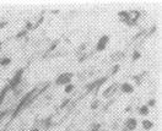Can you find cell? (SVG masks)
I'll list each match as a JSON object with an SVG mask.
<instances>
[{"label":"cell","instance_id":"6da1fadb","mask_svg":"<svg viewBox=\"0 0 162 131\" xmlns=\"http://www.w3.org/2000/svg\"><path fill=\"white\" fill-rule=\"evenodd\" d=\"M39 92H41V89H39V88H35V89H32V91H30L28 93H26L25 96H23L22 99L20 101V103L17 104V107H16V109H15V112H14L12 115L16 117V115H17V114H19L22 109L27 108L28 105H30L32 102H33L35 98L39 94Z\"/></svg>","mask_w":162,"mask_h":131},{"label":"cell","instance_id":"7a4b0ae2","mask_svg":"<svg viewBox=\"0 0 162 131\" xmlns=\"http://www.w3.org/2000/svg\"><path fill=\"white\" fill-rule=\"evenodd\" d=\"M72 77H74V73H72V72H63L55 78L54 83L56 86H67V85L71 83Z\"/></svg>","mask_w":162,"mask_h":131},{"label":"cell","instance_id":"3957f363","mask_svg":"<svg viewBox=\"0 0 162 131\" xmlns=\"http://www.w3.org/2000/svg\"><path fill=\"white\" fill-rule=\"evenodd\" d=\"M22 75H23V69L19 70L17 72L15 73V76L12 77V80L10 81V83L7 85V87H9V89H16L20 83H21V81H22Z\"/></svg>","mask_w":162,"mask_h":131},{"label":"cell","instance_id":"277c9868","mask_svg":"<svg viewBox=\"0 0 162 131\" xmlns=\"http://www.w3.org/2000/svg\"><path fill=\"white\" fill-rule=\"evenodd\" d=\"M108 43H109V36H108V35H103V36L98 39L97 44H96V50H97V52L104 50V49L107 48Z\"/></svg>","mask_w":162,"mask_h":131},{"label":"cell","instance_id":"5b68a950","mask_svg":"<svg viewBox=\"0 0 162 131\" xmlns=\"http://www.w3.org/2000/svg\"><path fill=\"white\" fill-rule=\"evenodd\" d=\"M119 88V85L118 83H112V85H109L104 91L102 92V97L103 98H109V97H112L113 94H114L116 92H117V89Z\"/></svg>","mask_w":162,"mask_h":131},{"label":"cell","instance_id":"8992f818","mask_svg":"<svg viewBox=\"0 0 162 131\" xmlns=\"http://www.w3.org/2000/svg\"><path fill=\"white\" fill-rule=\"evenodd\" d=\"M140 17V12L137 10H132V11H128V20L125 23L128 24H134Z\"/></svg>","mask_w":162,"mask_h":131},{"label":"cell","instance_id":"52a82bcc","mask_svg":"<svg viewBox=\"0 0 162 131\" xmlns=\"http://www.w3.org/2000/svg\"><path fill=\"white\" fill-rule=\"evenodd\" d=\"M119 89L124 94H132L134 92V86L130 82H123L122 85H119Z\"/></svg>","mask_w":162,"mask_h":131},{"label":"cell","instance_id":"ba28073f","mask_svg":"<svg viewBox=\"0 0 162 131\" xmlns=\"http://www.w3.org/2000/svg\"><path fill=\"white\" fill-rule=\"evenodd\" d=\"M127 131H134L137 127V120L135 118H128L124 122Z\"/></svg>","mask_w":162,"mask_h":131},{"label":"cell","instance_id":"9c48e42d","mask_svg":"<svg viewBox=\"0 0 162 131\" xmlns=\"http://www.w3.org/2000/svg\"><path fill=\"white\" fill-rule=\"evenodd\" d=\"M106 81V77L104 78H98V80H96V81H93V82H91V83H88L87 85V87H86V89H87V92H90V91H93V89H96V88H98L100 86H102V83Z\"/></svg>","mask_w":162,"mask_h":131},{"label":"cell","instance_id":"30bf717a","mask_svg":"<svg viewBox=\"0 0 162 131\" xmlns=\"http://www.w3.org/2000/svg\"><path fill=\"white\" fill-rule=\"evenodd\" d=\"M153 121H151V120H148V119H145V120H142L141 121V126H142V129L145 130V131H150L152 127H153Z\"/></svg>","mask_w":162,"mask_h":131},{"label":"cell","instance_id":"8fae6325","mask_svg":"<svg viewBox=\"0 0 162 131\" xmlns=\"http://www.w3.org/2000/svg\"><path fill=\"white\" fill-rule=\"evenodd\" d=\"M149 112H150V108L148 105H141V107H139V109H137V113H139V115H141V117L149 115Z\"/></svg>","mask_w":162,"mask_h":131},{"label":"cell","instance_id":"7c38bea8","mask_svg":"<svg viewBox=\"0 0 162 131\" xmlns=\"http://www.w3.org/2000/svg\"><path fill=\"white\" fill-rule=\"evenodd\" d=\"M118 16H119V20L120 21L127 22V20H128V11H119Z\"/></svg>","mask_w":162,"mask_h":131},{"label":"cell","instance_id":"4fadbf2b","mask_svg":"<svg viewBox=\"0 0 162 131\" xmlns=\"http://www.w3.org/2000/svg\"><path fill=\"white\" fill-rule=\"evenodd\" d=\"M10 63H11L10 58H6V56H4V58H0V66H7Z\"/></svg>","mask_w":162,"mask_h":131},{"label":"cell","instance_id":"5bb4252c","mask_svg":"<svg viewBox=\"0 0 162 131\" xmlns=\"http://www.w3.org/2000/svg\"><path fill=\"white\" fill-rule=\"evenodd\" d=\"M75 89V86L72 85V83H69V85H67L65 87H64V92H65L67 94H69V93H71L72 91Z\"/></svg>","mask_w":162,"mask_h":131},{"label":"cell","instance_id":"9a60e30c","mask_svg":"<svg viewBox=\"0 0 162 131\" xmlns=\"http://www.w3.org/2000/svg\"><path fill=\"white\" fill-rule=\"evenodd\" d=\"M91 131H101V125L95 122V124H92V126H91Z\"/></svg>","mask_w":162,"mask_h":131},{"label":"cell","instance_id":"2e32d148","mask_svg":"<svg viewBox=\"0 0 162 131\" xmlns=\"http://www.w3.org/2000/svg\"><path fill=\"white\" fill-rule=\"evenodd\" d=\"M98 104H100V101L98 99H95L91 103V109H97V108H98Z\"/></svg>","mask_w":162,"mask_h":131},{"label":"cell","instance_id":"e0dca14e","mask_svg":"<svg viewBox=\"0 0 162 131\" xmlns=\"http://www.w3.org/2000/svg\"><path fill=\"white\" fill-rule=\"evenodd\" d=\"M140 56H141V54L137 52V50H135V52L133 53V60L135 61V60H137V59H140Z\"/></svg>","mask_w":162,"mask_h":131},{"label":"cell","instance_id":"ac0fdd59","mask_svg":"<svg viewBox=\"0 0 162 131\" xmlns=\"http://www.w3.org/2000/svg\"><path fill=\"white\" fill-rule=\"evenodd\" d=\"M155 104H156V99H155V98H152V99H150L149 102H148V107L150 108V107H155Z\"/></svg>","mask_w":162,"mask_h":131},{"label":"cell","instance_id":"d6986e66","mask_svg":"<svg viewBox=\"0 0 162 131\" xmlns=\"http://www.w3.org/2000/svg\"><path fill=\"white\" fill-rule=\"evenodd\" d=\"M7 112H9V110H4V112H1V113H0V120H1L3 118H5V117H6Z\"/></svg>","mask_w":162,"mask_h":131},{"label":"cell","instance_id":"ffe728a7","mask_svg":"<svg viewBox=\"0 0 162 131\" xmlns=\"http://www.w3.org/2000/svg\"><path fill=\"white\" fill-rule=\"evenodd\" d=\"M1 45H3V42H0V49H1Z\"/></svg>","mask_w":162,"mask_h":131}]
</instances>
